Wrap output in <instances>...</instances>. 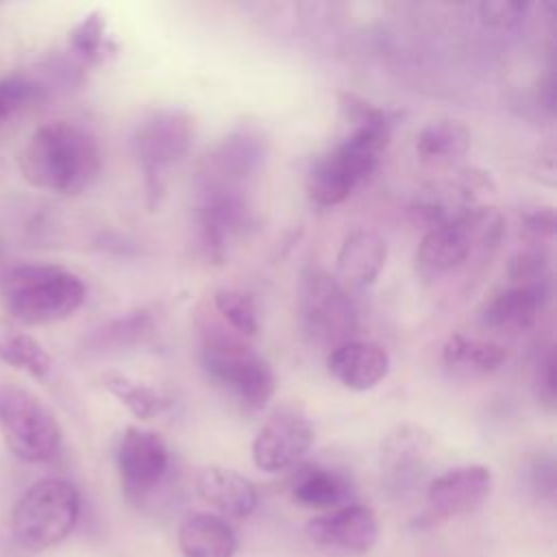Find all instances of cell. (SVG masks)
<instances>
[{
  "instance_id": "obj_22",
  "label": "cell",
  "mask_w": 557,
  "mask_h": 557,
  "mask_svg": "<svg viewBox=\"0 0 557 557\" xmlns=\"http://www.w3.org/2000/svg\"><path fill=\"white\" fill-rule=\"evenodd\" d=\"M472 141L470 128L455 117H437L416 135V154L424 165L453 168L466 157Z\"/></svg>"
},
{
  "instance_id": "obj_28",
  "label": "cell",
  "mask_w": 557,
  "mask_h": 557,
  "mask_svg": "<svg viewBox=\"0 0 557 557\" xmlns=\"http://www.w3.org/2000/svg\"><path fill=\"white\" fill-rule=\"evenodd\" d=\"M70 48L83 61H100L109 50L111 41L107 35V15L102 11H89L70 33Z\"/></svg>"
},
{
  "instance_id": "obj_19",
  "label": "cell",
  "mask_w": 557,
  "mask_h": 557,
  "mask_svg": "<svg viewBox=\"0 0 557 557\" xmlns=\"http://www.w3.org/2000/svg\"><path fill=\"white\" fill-rule=\"evenodd\" d=\"M387 261L385 239L368 228H357L342 242L337 250V281L344 287H370L383 272Z\"/></svg>"
},
{
  "instance_id": "obj_8",
  "label": "cell",
  "mask_w": 557,
  "mask_h": 557,
  "mask_svg": "<svg viewBox=\"0 0 557 557\" xmlns=\"http://www.w3.org/2000/svg\"><path fill=\"white\" fill-rule=\"evenodd\" d=\"M302 315L309 333L324 344H344L355 333L357 311L348 289L331 274L313 270L302 285Z\"/></svg>"
},
{
  "instance_id": "obj_30",
  "label": "cell",
  "mask_w": 557,
  "mask_h": 557,
  "mask_svg": "<svg viewBox=\"0 0 557 557\" xmlns=\"http://www.w3.org/2000/svg\"><path fill=\"white\" fill-rule=\"evenodd\" d=\"M41 98V85L28 76L13 74L0 78V122Z\"/></svg>"
},
{
  "instance_id": "obj_18",
  "label": "cell",
  "mask_w": 557,
  "mask_h": 557,
  "mask_svg": "<svg viewBox=\"0 0 557 557\" xmlns=\"http://www.w3.org/2000/svg\"><path fill=\"white\" fill-rule=\"evenodd\" d=\"M265 157V139L255 128H239L224 137L207 159V185L237 187L259 170Z\"/></svg>"
},
{
  "instance_id": "obj_10",
  "label": "cell",
  "mask_w": 557,
  "mask_h": 557,
  "mask_svg": "<svg viewBox=\"0 0 557 557\" xmlns=\"http://www.w3.org/2000/svg\"><path fill=\"white\" fill-rule=\"evenodd\" d=\"M379 159L381 157H374L342 139L311 163L305 176L307 196L322 207L344 202L350 191L376 170Z\"/></svg>"
},
{
  "instance_id": "obj_24",
  "label": "cell",
  "mask_w": 557,
  "mask_h": 557,
  "mask_svg": "<svg viewBox=\"0 0 557 557\" xmlns=\"http://www.w3.org/2000/svg\"><path fill=\"white\" fill-rule=\"evenodd\" d=\"M442 359L448 368H463L472 372H494L507 359L505 346L492 339H476L455 333L442 348Z\"/></svg>"
},
{
  "instance_id": "obj_15",
  "label": "cell",
  "mask_w": 557,
  "mask_h": 557,
  "mask_svg": "<svg viewBox=\"0 0 557 557\" xmlns=\"http://www.w3.org/2000/svg\"><path fill=\"white\" fill-rule=\"evenodd\" d=\"M246 200L242 189L224 185H205L202 200L198 205V231L205 252L220 261L228 242L246 224Z\"/></svg>"
},
{
  "instance_id": "obj_1",
  "label": "cell",
  "mask_w": 557,
  "mask_h": 557,
  "mask_svg": "<svg viewBox=\"0 0 557 557\" xmlns=\"http://www.w3.org/2000/svg\"><path fill=\"white\" fill-rule=\"evenodd\" d=\"M22 176L39 189L78 194L100 170L96 137L81 124L52 120L37 126L20 150Z\"/></svg>"
},
{
  "instance_id": "obj_23",
  "label": "cell",
  "mask_w": 557,
  "mask_h": 557,
  "mask_svg": "<svg viewBox=\"0 0 557 557\" xmlns=\"http://www.w3.org/2000/svg\"><path fill=\"white\" fill-rule=\"evenodd\" d=\"M104 389L115 396L135 418L139 420H150L159 413H163L172 405V396L163 392L157 385L137 381L124 372L117 370H107L100 376Z\"/></svg>"
},
{
  "instance_id": "obj_7",
  "label": "cell",
  "mask_w": 557,
  "mask_h": 557,
  "mask_svg": "<svg viewBox=\"0 0 557 557\" xmlns=\"http://www.w3.org/2000/svg\"><path fill=\"white\" fill-rule=\"evenodd\" d=\"M194 117L183 109H154L141 117L133 135V150L144 170L146 187L152 198L161 191V174L181 161L194 141Z\"/></svg>"
},
{
  "instance_id": "obj_34",
  "label": "cell",
  "mask_w": 557,
  "mask_h": 557,
  "mask_svg": "<svg viewBox=\"0 0 557 557\" xmlns=\"http://www.w3.org/2000/svg\"><path fill=\"white\" fill-rule=\"evenodd\" d=\"M537 381L542 383L540 394L546 398V403H555V352L553 348H548L546 357L540 361V372H537Z\"/></svg>"
},
{
  "instance_id": "obj_21",
  "label": "cell",
  "mask_w": 557,
  "mask_h": 557,
  "mask_svg": "<svg viewBox=\"0 0 557 557\" xmlns=\"http://www.w3.org/2000/svg\"><path fill=\"white\" fill-rule=\"evenodd\" d=\"M178 548L183 557H233L237 540L224 518L194 511L178 524Z\"/></svg>"
},
{
  "instance_id": "obj_3",
  "label": "cell",
  "mask_w": 557,
  "mask_h": 557,
  "mask_svg": "<svg viewBox=\"0 0 557 557\" xmlns=\"http://www.w3.org/2000/svg\"><path fill=\"white\" fill-rule=\"evenodd\" d=\"M505 220L490 205H476L457 220L424 231L416 250V270L424 281L442 278L463 265L470 255L496 248Z\"/></svg>"
},
{
  "instance_id": "obj_27",
  "label": "cell",
  "mask_w": 557,
  "mask_h": 557,
  "mask_svg": "<svg viewBox=\"0 0 557 557\" xmlns=\"http://www.w3.org/2000/svg\"><path fill=\"white\" fill-rule=\"evenodd\" d=\"M0 359L35 379H46L52 370L50 352L28 333H9L0 337Z\"/></svg>"
},
{
  "instance_id": "obj_13",
  "label": "cell",
  "mask_w": 557,
  "mask_h": 557,
  "mask_svg": "<svg viewBox=\"0 0 557 557\" xmlns=\"http://www.w3.org/2000/svg\"><path fill=\"white\" fill-rule=\"evenodd\" d=\"M315 431L305 416H272L252 440V461L263 472H281L300 461L313 446Z\"/></svg>"
},
{
  "instance_id": "obj_14",
  "label": "cell",
  "mask_w": 557,
  "mask_h": 557,
  "mask_svg": "<svg viewBox=\"0 0 557 557\" xmlns=\"http://www.w3.org/2000/svg\"><path fill=\"white\" fill-rule=\"evenodd\" d=\"M492 490V472L487 466H457L435 476L426 487V518L431 522L470 513L483 505Z\"/></svg>"
},
{
  "instance_id": "obj_2",
  "label": "cell",
  "mask_w": 557,
  "mask_h": 557,
  "mask_svg": "<svg viewBox=\"0 0 557 557\" xmlns=\"http://www.w3.org/2000/svg\"><path fill=\"white\" fill-rule=\"evenodd\" d=\"M7 311L22 324H48L72 315L87 296L78 274L57 263H20L2 274Z\"/></svg>"
},
{
  "instance_id": "obj_17",
  "label": "cell",
  "mask_w": 557,
  "mask_h": 557,
  "mask_svg": "<svg viewBox=\"0 0 557 557\" xmlns=\"http://www.w3.org/2000/svg\"><path fill=\"white\" fill-rule=\"evenodd\" d=\"M389 352L381 344L363 339H348L326 357L329 372L355 392L376 387L389 374Z\"/></svg>"
},
{
  "instance_id": "obj_33",
  "label": "cell",
  "mask_w": 557,
  "mask_h": 557,
  "mask_svg": "<svg viewBox=\"0 0 557 557\" xmlns=\"http://www.w3.org/2000/svg\"><path fill=\"white\" fill-rule=\"evenodd\" d=\"M522 222H524V228L529 233H533L535 237L555 233V211H553V207H537V209L524 213Z\"/></svg>"
},
{
  "instance_id": "obj_20",
  "label": "cell",
  "mask_w": 557,
  "mask_h": 557,
  "mask_svg": "<svg viewBox=\"0 0 557 557\" xmlns=\"http://www.w3.org/2000/svg\"><path fill=\"white\" fill-rule=\"evenodd\" d=\"M196 492L205 503L235 518L250 516L259 503L255 483L237 470L224 466L202 468L196 476Z\"/></svg>"
},
{
  "instance_id": "obj_25",
  "label": "cell",
  "mask_w": 557,
  "mask_h": 557,
  "mask_svg": "<svg viewBox=\"0 0 557 557\" xmlns=\"http://www.w3.org/2000/svg\"><path fill=\"white\" fill-rule=\"evenodd\" d=\"M152 326L150 313L148 311H133L124 318H115L98 329H94L87 337H85V350L87 352H113L126 346H133L137 342H141L148 331Z\"/></svg>"
},
{
  "instance_id": "obj_29",
  "label": "cell",
  "mask_w": 557,
  "mask_h": 557,
  "mask_svg": "<svg viewBox=\"0 0 557 557\" xmlns=\"http://www.w3.org/2000/svg\"><path fill=\"white\" fill-rule=\"evenodd\" d=\"M218 313L242 337H252L259 331V318L255 300L242 289H218L213 296Z\"/></svg>"
},
{
  "instance_id": "obj_31",
  "label": "cell",
  "mask_w": 557,
  "mask_h": 557,
  "mask_svg": "<svg viewBox=\"0 0 557 557\" xmlns=\"http://www.w3.org/2000/svg\"><path fill=\"white\" fill-rule=\"evenodd\" d=\"M527 483L533 492V496H537L540 500H555V490H557V481H555V461L553 457H535L529 468H527Z\"/></svg>"
},
{
  "instance_id": "obj_16",
  "label": "cell",
  "mask_w": 557,
  "mask_h": 557,
  "mask_svg": "<svg viewBox=\"0 0 557 557\" xmlns=\"http://www.w3.org/2000/svg\"><path fill=\"white\" fill-rule=\"evenodd\" d=\"M546 296L548 292L516 283L500 287L483 300L479 309V322L483 329L494 333L520 335L535 324Z\"/></svg>"
},
{
  "instance_id": "obj_11",
  "label": "cell",
  "mask_w": 557,
  "mask_h": 557,
  "mask_svg": "<svg viewBox=\"0 0 557 557\" xmlns=\"http://www.w3.org/2000/svg\"><path fill=\"white\" fill-rule=\"evenodd\" d=\"M433 448L431 433L413 422H403L394 426L381 442L379 468L385 490L394 496L411 492L429 463Z\"/></svg>"
},
{
  "instance_id": "obj_9",
  "label": "cell",
  "mask_w": 557,
  "mask_h": 557,
  "mask_svg": "<svg viewBox=\"0 0 557 557\" xmlns=\"http://www.w3.org/2000/svg\"><path fill=\"white\" fill-rule=\"evenodd\" d=\"M117 472L126 496L144 503L168 476L170 450L165 440L150 429L126 426L117 444Z\"/></svg>"
},
{
  "instance_id": "obj_5",
  "label": "cell",
  "mask_w": 557,
  "mask_h": 557,
  "mask_svg": "<svg viewBox=\"0 0 557 557\" xmlns=\"http://www.w3.org/2000/svg\"><path fill=\"white\" fill-rule=\"evenodd\" d=\"M202 368L213 383L228 389L250 411H261L274 396L276 379L261 352L244 337L211 333L202 350Z\"/></svg>"
},
{
  "instance_id": "obj_12",
  "label": "cell",
  "mask_w": 557,
  "mask_h": 557,
  "mask_svg": "<svg viewBox=\"0 0 557 557\" xmlns=\"http://www.w3.org/2000/svg\"><path fill=\"white\" fill-rule=\"evenodd\" d=\"M309 542L333 557H359L368 553L379 537V522L366 505H344L331 513L307 522Z\"/></svg>"
},
{
  "instance_id": "obj_6",
  "label": "cell",
  "mask_w": 557,
  "mask_h": 557,
  "mask_svg": "<svg viewBox=\"0 0 557 557\" xmlns=\"http://www.w3.org/2000/svg\"><path fill=\"white\" fill-rule=\"evenodd\" d=\"M0 431L11 453L33 463L50 459L61 444V426L50 407L20 385H0Z\"/></svg>"
},
{
  "instance_id": "obj_32",
  "label": "cell",
  "mask_w": 557,
  "mask_h": 557,
  "mask_svg": "<svg viewBox=\"0 0 557 557\" xmlns=\"http://www.w3.org/2000/svg\"><path fill=\"white\" fill-rule=\"evenodd\" d=\"M479 11L487 26L507 28V26H513L516 22H520V17L527 11V4L516 2V0H498V2H483L479 7Z\"/></svg>"
},
{
  "instance_id": "obj_4",
  "label": "cell",
  "mask_w": 557,
  "mask_h": 557,
  "mask_svg": "<svg viewBox=\"0 0 557 557\" xmlns=\"http://www.w3.org/2000/svg\"><path fill=\"white\" fill-rule=\"evenodd\" d=\"M81 498L65 479H41L15 503L11 533L28 550H44L63 542L76 527Z\"/></svg>"
},
{
  "instance_id": "obj_26",
  "label": "cell",
  "mask_w": 557,
  "mask_h": 557,
  "mask_svg": "<svg viewBox=\"0 0 557 557\" xmlns=\"http://www.w3.org/2000/svg\"><path fill=\"white\" fill-rule=\"evenodd\" d=\"M292 494L305 507L331 509L346 498L348 485L337 472L326 468H313L298 476Z\"/></svg>"
}]
</instances>
